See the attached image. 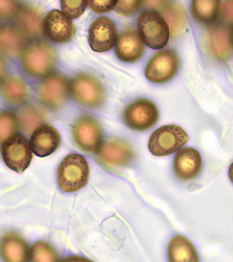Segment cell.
I'll list each match as a JSON object with an SVG mask.
<instances>
[{
	"mask_svg": "<svg viewBox=\"0 0 233 262\" xmlns=\"http://www.w3.org/2000/svg\"><path fill=\"white\" fill-rule=\"evenodd\" d=\"M56 55L54 49L44 42H36L28 47L22 57V66L30 76L40 77L52 70Z\"/></svg>",
	"mask_w": 233,
	"mask_h": 262,
	"instance_id": "obj_6",
	"label": "cell"
},
{
	"mask_svg": "<svg viewBox=\"0 0 233 262\" xmlns=\"http://www.w3.org/2000/svg\"><path fill=\"white\" fill-rule=\"evenodd\" d=\"M202 168V158L198 150L192 148H184L175 155L173 169L175 175L181 181L195 179Z\"/></svg>",
	"mask_w": 233,
	"mask_h": 262,
	"instance_id": "obj_16",
	"label": "cell"
},
{
	"mask_svg": "<svg viewBox=\"0 0 233 262\" xmlns=\"http://www.w3.org/2000/svg\"><path fill=\"white\" fill-rule=\"evenodd\" d=\"M89 167L87 160L78 154L65 157L57 169V183L64 192H75L87 184Z\"/></svg>",
	"mask_w": 233,
	"mask_h": 262,
	"instance_id": "obj_1",
	"label": "cell"
},
{
	"mask_svg": "<svg viewBox=\"0 0 233 262\" xmlns=\"http://www.w3.org/2000/svg\"><path fill=\"white\" fill-rule=\"evenodd\" d=\"M212 49L219 58L227 60L232 55L233 47L230 38V29L225 25H216L209 31Z\"/></svg>",
	"mask_w": 233,
	"mask_h": 262,
	"instance_id": "obj_20",
	"label": "cell"
},
{
	"mask_svg": "<svg viewBox=\"0 0 233 262\" xmlns=\"http://www.w3.org/2000/svg\"><path fill=\"white\" fill-rule=\"evenodd\" d=\"M160 11L169 27L172 36H178L184 32L187 26V16L182 6L175 2H165Z\"/></svg>",
	"mask_w": 233,
	"mask_h": 262,
	"instance_id": "obj_21",
	"label": "cell"
},
{
	"mask_svg": "<svg viewBox=\"0 0 233 262\" xmlns=\"http://www.w3.org/2000/svg\"><path fill=\"white\" fill-rule=\"evenodd\" d=\"M0 257L3 262H29L28 245L20 235L7 233L0 239Z\"/></svg>",
	"mask_w": 233,
	"mask_h": 262,
	"instance_id": "obj_17",
	"label": "cell"
},
{
	"mask_svg": "<svg viewBox=\"0 0 233 262\" xmlns=\"http://www.w3.org/2000/svg\"><path fill=\"white\" fill-rule=\"evenodd\" d=\"M26 36L18 29L10 26L0 28V51L9 56L21 54L26 49Z\"/></svg>",
	"mask_w": 233,
	"mask_h": 262,
	"instance_id": "obj_18",
	"label": "cell"
},
{
	"mask_svg": "<svg viewBox=\"0 0 233 262\" xmlns=\"http://www.w3.org/2000/svg\"><path fill=\"white\" fill-rule=\"evenodd\" d=\"M2 92L5 99L12 103H20L24 101L27 95V90L24 82L20 78H7L2 86Z\"/></svg>",
	"mask_w": 233,
	"mask_h": 262,
	"instance_id": "obj_25",
	"label": "cell"
},
{
	"mask_svg": "<svg viewBox=\"0 0 233 262\" xmlns=\"http://www.w3.org/2000/svg\"><path fill=\"white\" fill-rule=\"evenodd\" d=\"M228 177L230 178L231 182L233 183V162L231 164L228 170Z\"/></svg>",
	"mask_w": 233,
	"mask_h": 262,
	"instance_id": "obj_35",
	"label": "cell"
},
{
	"mask_svg": "<svg viewBox=\"0 0 233 262\" xmlns=\"http://www.w3.org/2000/svg\"><path fill=\"white\" fill-rule=\"evenodd\" d=\"M73 137L82 150L97 154L103 143L102 128L96 118L85 115L73 126Z\"/></svg>",
	"mask_w": 233,
	"mask_h": 262,
	"instance_id": "obj_9",
	"label": "cell"
},
{
	"mask_svg": "<svg viewBox=\"0 0 233 262\" xmlns=\"http://www.w3.org/2000/svg\"><path fill=\"white\" fill-rule=\"evenodd\" d=\"M142 4V1H137V0L118 1L114 10L121 16H131L137 12Z\"/></svg>",
	"mask_w": 233,
	"mask_h": 262,
	"instance_id": "obj_29",
	"label": "cell"
},
{
	"mask_svg": "<svg viewBox=\"0 0 233 262\" xmlns=\"http://www.w3.org/2000/svg\"><path fill=\"white\" fill-rule=\"evenodd\" d=\"M137 28L141 40L150 49H163L169 41V27L157 11H147L141 13L137 18Z\"/></svg>",
	"mask_w": 233,
	"mask_h": 262,
	"instance_id": "obj_2",
	"label": "cell"
},
{
	"mask_svg": "<svg viewBox=\"0 0 233 262\" xmlns=\"http://www.w3.org/2000/svg\"><path fill=\"white\" fill-rule=\"evenodd\" d=\"M230 38H231V41H232V45L233 47V26L232 28L230 29Z\"/></svg>",
	"mask_w": 233,
	"mask_h": 262,
	"instance_id": "obj_36",
	"label": "cell"
},
{
	"mask_svg": "<svg viewBox=\"0 0 233 262\" xmlns=\"http://www.w3.org/2000/svg\"><path fill=\"white\" fill-rule=\"evenodd\" d=\"M70 91L78 104L87 108H99L104 104L106 97V91L102 83L85 73H81L73 78Z\"/></svg>",
	"mask_w": 233,
	"mask_h": 262,
	"instance_id": "obj_3",
	"label": "cell"
},
{
	"mask_svg": "<svg viewBox=\"0 0 233 262\" xmlns=\"http://www.w3.org/2000/svg\"><path fill=\"white\" fill-rule=\"evenodd\" d=\"M5 75V65L2 57H0V83L3 81Z\"/></svg>",
	"mask_w": 233,
	"mask_h": 262,
	"instance_id": "obj_34",
	"label": "cell"
},
{
	"mask_svg": "<svg viewBox=\"0 0 233 262\" xmlns=\"http://www.w3.org/2000/svg\"><path fill=\"white\" fill-rule=\"evenodd\" d=\"M18 3L8 0H0V18H7L12 16L18 9Z\"/></svg>",
	"mask_w": 233,
	"mask_h": 262,
	"instance_id": "obj_32",
	"label": "cell"
},
{
	"mask_svg": "<svg viewBox=\"0 0 233 262\" xmlns=\"http://www.w3.org/2000/svg\"><path fill=\"white\" fill-rule=\"evenodd\" d=\"M60 143V134L56 128L49 125H42L32 133L30 145L36 156L45 158L54 154Z\"/></svg>",
	"mask_w": 233,
	"mask_h": 262,
	"instance_id": "obj_14",
	"label": "cell"
},
{
	"mask_svg": "<svg viewBox=\"0 0 233 262\" xmlns=\"http://www.w3.org/2000/svg\"><path fill=\"white\" fill-rule=\"evenodd\" d=\"M1 154L9 169L22 173L31 163L32 151L30 143L24 136L13 135L3 143Z\"/></svg>",
	"mask_w": 233,
	"mask_h": 262,
	"instance_id": "obj_5",
	"label": "cell"
},
{
	"mask_svg": "<svg viewBox=\"0 0 233 262\" xmlns=\"http://www.w3.org/2000/svg\"><path fill=\"white\" fill-rule=\"evenodd\" d=\"M97 154L101 163L110 167L127 166L134 158L131 145L125 141L114 138L103 141Z\"/></svg>",
	"mask_w": 233,
	"mask_h": 262,
	"instance_id": "obj_11",
	"label": "cell"
},
{
	"mask_svg": "<svg viewBox=\"0 0 233 262\" xmlns=\"http://www.w3.org/2000/svg\"><path fill=\"white\" fill-rule=\"evenodd\" d=\"M32 262H58V255L52 246L43 242H36L30 251Z\"/></svg>",
	"mask_w": 233,
	"mask_h": 262,
	"instance_id": "obj_26",
	"label": "cell"
},
{
	"mask_svg": "<svg viewBox=\"0 0 233 262\" xmlns=\"http://www.w3.org/2000/svg\"><path fill=\"white\" fill-rule=\"evenodd\" d=\"M145 45L136 30L122 32L116 39L114 53L124 62L133 63L140 60L145 52Z\"/></svg>",
	"mask_w": 233,
	"mask_h": 262,
	"instance_id": "obj_15",
	"label": "cell"
},
{
	"mask_svg": "<svg viewBox=\"0 0 233 262\" xmlns=\"http://www.w3.org/2000/svg\"><path fill=\"white\" fill-rule=\"evenodd\" d=\"M63 13L69 19L79 18L85 11L87 6V1H68L62 0L60 2Z\"/></svg>",
	"mask_w": 233,
	"mask_h": 262,
	"instance_id": "obj_28",
	"label": "cell"
},
{
	"mask_svg": "<svg viewBox=\"0 0 233 262\" xmlns=\"http://www.w3.org/2000/svg\"><path fill=\"white\" fill-rule=\"evenodd\" d=\"M60 262H93L87 258L80 257V256H68L64 258Z\"/></svg>",
	"mask_w": 233,
	"mask_h": 262,
	"instance_id": "obj_33",
	"label": "cell"
},
{
	"mask_svg": "<svg viewBox=\"0 0 233 262\" xmlns=\"http://www.w3.org/2000/svg\"><path fill=\"white\" fill-rule=\"evenodd\" d=\"M17 126L18 121L14 114L9 112H0V143L12 136Z\"/></svg>",
	"mask_w": 233,
	"mask_h": 262,
	"instance_id": "obj_27",
	"label": "cell"
},
{
	"mask_svg": "<svg viewBox=\"0 0 233 262\" xmlns=\"http://www.w3.org/2000/svg\"><path fill=\"white\" fill-rule=\"evenodd\" d=\"M43 30L51 41L57 43H64L72 39L74 26L71 19L60 11L54 9L49 13L43 20Z\"/></svg>",
	"mask_w": 233,
	"mask_h": 262,
	"instance_id": "obj_13",
	"label": "cell"
},
{
	"mask_svg": "<svg viewBox=\"0 0 233 262\" xmlns=\"http://www.w3.org/2000/svg\"><path fill=\"white\" fill-rule=\"evenodd\" d=\"M158 116V110L154 103L149 99H141L126 107L122 118L130 129L143 132L155 125Z\"/></svg>",
	"mask_w": 233,
	"mask_h": 262,
	"instance_id": "obj_8",
	"label": "cell"
},
{
	"mask_svg": "<svg viewBox=\"0 0 233 262\" xmlns=\"http://www.w3.org/2000/svg\"><path fill=\"white\" fill-rule=\"evenodd\" d=\"M17 22L20 28L28 35H41L43 22L42 21V15L34 7H26L20 9L17 14Z\"/></svg>",
	"mask_w": 233,
	"mask_h": 262,
	"instance_id": "obj_22",
	"label": "cell"
},
{
	"mask_svg": "<svg viewBox=\"0 0 233 262\" xmlns=\"http://www.w3.org/2000/svg\"><path fill=\"white\" fill-rule=\"evenodd\" d=\"M69 91L70 84L64 76L51 74L40 83L38 95L40 100L47 106L57 108L66 101Z\"/></svg>",
	"mask_w": 233,
	"mask_h": 262,
	"instance_id": "obj_12",
	"label": "cell"
},
{
	"mask_svg": "<svg viewBox=\"0 0 233 262\" xmlns=\"http://www.w3.org/2000/svg\"><path fill=\"white\" fill-rule=\"evenodd\" d=\"M179 66L178 55L175 51L171 49L161 50L147 64L145 76L153 83H167L176 75Z\"/></svg>",
	"mask_w": 233,
	"mask_h": 262,
	"instance_id": "obj_7",
	"label": "cell"
},
{
	"mask_svg": "<svg viewBox=\"0 0 233 262\" xmlns=\"http://www.w3.org/2000/svg\"><path fill=\"white\" fill-rule=\"evenodd\" d=\"M18 118L21 129L28 134L39 127L45 120L43 113L39 109L32 106H27L21 108L18 113Z\"/></svg>",
	"mask_w": 233,
	"mask_h": 262,
	"instance_id": "obj_24",
	"label": "cell"
},
{
	"mask_svg": "<svg viewBox=\"0 0 233 262\" xmlns=\"http://www.w3.org/2000/svg\"><path fill=\"white\" fill-rule=\"evenodd\" d=\"M88 35L89 45L92 51L104 53L115 45L118 30L111 19L101 16L91 24Z\"/></svg>",
	"mask_w": 233,
	"mask_h": 262,
	"instance_id": "obj_10",
	"label": "cell"
},
{
	"mask_svg": "<svg viewBox=\"0 0 233 262\" xmlns=\"http://www.w3.org/2000/svg\"><path fill=\"white\" fill-rule=\"evenodd\" d=\"M169 262H199L192 243L184 236L173 237L168 247Z\"/></svg>",
	"mask_w": 233,
	"mask_h": 262,
	"instance_id": "obj_19",
	"label": "cell"
},
{
	"mask_svg": "<svg viewBox=\"0 0 233 262\" xmlns=\"http://www.w3.org/2000/svg\"><path fill=\"white\" fill-rule=\"evenodd\" d=\"M116 2V0H89L87 6L94 12L104 13L114 9Z\"/></svg>",
	"mask_w": 233,
	"mask_h": 262,
	"instance_id": "obj_31",
	"label": "cell"
},
{
	"mask_svg": "<svg viewBox=\"0 0 233 262\" xmlns=\"http://www.w3.org/2000/svg\"><path fill=\"white\" fill-rule=\"evenodd\" d=\"M188 140V135L182 128L175 125H164L151 136L148 148L154 156H167L180 150Z\"/></svg>",
	"mask_w": 233,
	"mask_h": 262,
	"instance_id": "obj_4",
	"label": "cell"
},
{
	"mask_svg": "<svg viewBox=\"0 0 233 262\" xmlns=\"http://www.w3.org/2000/svg\"><path fill=\"white\" fill-rule=\"evenodd\" d=\"M217 16L223 25L233 26V1H220Z\"/></svg>",
	"mask_w": 233,
	"mask_h": 262,
	"instance_id": "obj_30",
	"label": "cell"
},
{
	"mask_svg": "<svg viewBox=\"0 0 233 262\" xmlns=\"http://www.w3.org/2000/svg\"><path fill=\"white\" fill-rule=\"evenodd\" d=\"M219 3L217 0H195L192 3V13L200 24L209 25L217 18Z\"/></svg>",
	"mask_w": 233,
	"mask_h": 262,
	"instance_id": "obj_23",
	"label": "cell"
}]
</instances>
